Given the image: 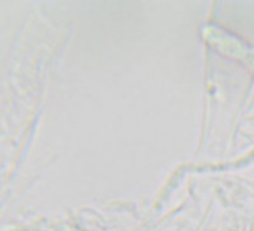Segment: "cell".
Instances as JSON below:
<instances>
[]
</instances>
